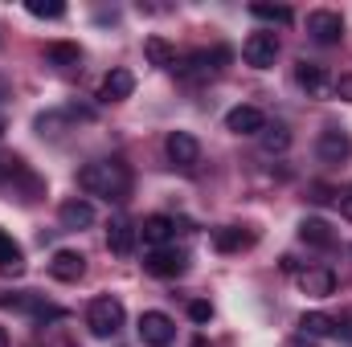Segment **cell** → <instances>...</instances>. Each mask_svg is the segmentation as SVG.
<instances>
[{
	"label": "cell",
	"mask_w": 352,
	"mask_h": 347,
	"mask_svg": "<svg viewBox=\"0 0 352 347\" xmlns=\"http://www.w3.org/2000/svg\"><path fill=\"white\" fill-rule=\"evenodd\" d=\"M78 188L102 200H123L131 192V168L119 160H94L87 168H78Z\"/></svg>",
	"instance_id": "obj_1"
},
{
	"label": "cell",
	"mask_w": 352,
	"mask_h": 347,
	"mask_svg": "<svg viewBox=\"0 0 352 347\" xmlns=\"http://www.w3.org/2000/svg\"><path fill=\"white\" fill-rule=\"evenodd\" d=\"M123 319H127V311H123V302L115 294H98L87 307V327H90V335H98V339L115 335L123 327Z\"/></svg>",
	"instance_id": "obj_2"
},
{
	"label": "cell",
	"mask_w": 352,
	"mask_h": 347,
	"mask_svg": "<svg viewBox=\"0 0 352 347\" xmlns=\"http://www.w3.org/2000/svg\"><path fill=\"white\" fill-rule=\"evenodd\" d=\"M135 331H140V339H144L148 347H168L176 339V323L164 315V311H144Z\"/></svg>",
	"instance_id": "obj_3"
},
{
	"label": "cell",
	"mask_w": 352,
	"mask_h": 347,
	"mask_svg": "<svg viewBox=\"0 0 352 347\" xmlns=\"http://www.w3.org/2000/svg\"><path fill=\"white\" fill-rule=\"evenodd\" d=\"M307 33H311V41H320V45H340L344 21H340V12H332V8H316V12H307Z\"/></svg>",
	"instance_id": "obj_4"
},
{
	"label": "cell",
	"mask_w": 352,
	"mask_h": 347,
	"mask_svg": "<svg viewBox=\"0 0 352 347\" xmlns=\"http://www.w3.org/2000/svg\"><path fill=\"white\" fill-rule=\"evenodd\" d=\"M242 58H246V66H254V70H270L274 58H278V37H274V33H250V37L242 41Z\"/></svg>",
	"instance_id": "obj_5"
},
{
	"label": "cell",
	"mask_w": 352,
	"mask_h": 347,
	"mask_svg": "<svg viewBox=\"0 0 352 347\" xmlns=\"http://www.w3.org/2000/svg\"><path fill=\"white\" fill-rule=\"evenodd\" d=\"M316 156H320L324 164H344V160L352 156L349 131H340V127H324L320 139H316Z\"/></svg>",
	"instance_id": "obj_6"
},
{
	"label": "cell",
	"mask_w": 352,
	"mask_h": 347,
	"mask_svg": "<svg viewBox=\"0 0 352 347\" xmlns=\"http://www.w3.org/2000/svg\"><path fill=\"white\" fill-rule=\"evenodd\" d=\"M144 270L152 274V278H180L184 270H188V254L184 250H152L148 258H144Z\"/></svg>",
	"instance_id": "obj_7"
},
{
	"label": "cell",
	"mask_w": 352,
	"mask_h": 347,
	"mask_svg": "<svg viewBox=\"0 0 352 347\" xmlns=\"http://www.w3.org/2000/svg\"><path fill=\"white\" fill-rule=\"evenodd\" d=\"M164 152H168V160H173L176 168H197V160H201V143H197V135H188V131H173L168 139H164Z\"/></svg>",
	"instance_id": "obj_8"
},
{
	"label": "cell",
	"mask_w": 352,
	"mask_h": 347,
	"mask_svg": "<svg viewBox=\"0 0 352 347\" xmlns=\"http://www.w3.org/2000/svg\"><path fill=\"white\" fill-rule=\"evenodd\" d=\"M226 131H234V135H263L266 115L258 106H234V110L226 115Z\"/></svg>",
	"instance_id": "obj_9"
},
{
	"label": "cell",
	"mask_w": 352,
	"mask_h": 347,
	"mask_svg": "<svg viewBox=\"0 0 352 347\" xmlns=\"http://www.w3.org/2000/svg\"><path fill=\"white\" fill-rule=\"evenodd\" d=\"M299 290H303L307 298H328V294H336V274L324 270V265H307V270L299 274Z\"/></svg>",
	"instance_id": "obj_10"
},
{
	"label": "cell",
	"mask_w": 352,
	"mask_h": 347,
	"mask_svg": "<svg viewBox=\"0 0 352 347\" xmlns=\"http://www.w3.org/2000/svg\"><path fill=\"white\" fill-rule=\"evenodd\" d=\"M131 90H135V74L123 70V66H115V70L98 82V98H102V102H123V98H131Z\"/></svg>",
	"instance_id": "obj_11"
},
{
	"label": "cell",
	"mask_w": 352,
	"mask_h": 347,
	"mask_svg": "<svg viewBox=\"0 0 352 347\" xmlns=\"http://www.w3.org/2000/svg\"><path fill=\"white\" fill-rule=\"evenodd\" d=\"M50 274H54L58 282H78V278L87 274V258H82L78 250H58V254L50 258Z\"/></svg>",
	"instance_id": "obj_12"
},
{
	"label": "cell",
	"mask_w": 352,
	"mask_h": 347,
	"mask_svg": "<svg viewBox=\"0 0 352 347\" xmlns=\"http://www.w3.org/2000/svg\"><path fill=\"white\" fill-rule=\"evenodd\" d=\"M295 82L307 90L311 98H324V94L332 90V78H328V70H324V66H316V62H299V66H295Z\"/></svg>",
	"instance_id": "obj_13"
},
{
	"label": "cell",
	"mask_w": 352,
	"mask_h": 347,
	"mask_svg": "<svg viewBox=\"0 0 352 347\" xmlns=\"http://www.w3.org/2000/svg\"><path fill=\"white\" fill-rule=\"evenodd\" d=\"M135 237H140V229H135L127 217H115V221H111V229H107V246H111L119 258H127V254L135 250Z\"/></svg>",
	"instance_id": "obj_14"
},
{
	"label": "cell",
	"mask_w": 352,
	"mask_h": 347,
	"mask_svg": "<svg viewBox=\"0 0 352 347\" xmlns=\"http://www.w3.org/2000/svg\"><path fill=\"white\" fill-rule=\"evenodd\" d=\"M58 221H62V229H87V225H94V204L74 196L58 208Z\"/></svg>",
	"instance_id": "obj_15"
},
{
	"label": "cell",
	"mask_w": 352,
	"mask_h": 347,
	"mask_svg": "<svg viewBox=\"0 0 352 347\" xmlns=\"http://www.w3.org/2000/svg\"><path fill=\"white\" fill-rule=\"evenodd\" d=\"M173 233H176L173 217H144V225H140V237H144L148 246H156V250H164V246L173 241Z\"/></svg>",
	"instance_id": "obj_16"
},
{
	"label": "cell",
	"mask_w": 352,
	"mask_h": 347,
	"mask_svg": "<svg viewBox=\"0 0 352 347\" xmlns=\"http://www.w3.org/2000/svg\"><path fill=\"white\" fill-rule=\"evenodd\" d=\"M299 237H303L307 246H320V250H332V246H336L332 225L320 221V217H303V221H299Z\"/></svg>",
	"instance_id": "obj_17"
},
{
	"label": "cell",
	"mask_w": 352,
	"mask_h": 347,
	"mask_svg": "<svg viewBox=\"0 0 352 347\" xmlns=\"http://www.w3.org/2000/svg\"><path fill=\"white\" fill-rule=\"evenodd\" d=\"M299 331L311 335V339H332V335L340 331V323H336L332 315H324V311H307V315L299 319Z\"/></svg>",
	"instance_id": "obj_18"
},
{
	"label": "cell",
	"mask_w": 352,
	"mask_h": 347,
	"mask_svg": "<svg viewBox=\"0 0 352 347\" xmlns=\"http://www.w3.org/2000/svg\"><path fill=\"white\" fill-rule=\"evenodd\" d=\"M0 274H8V278H21L25 274V250L0 229Z\"/></svg>",
	"instance_id": "obj_19"
},
{
	"label": "cell",
	"mask_w": 352,
	"mask_h": 347,
	"mask_svg": "<svg viewBox=\"0 0 352 347\" xmlns=\"http://www.w3.org/2000/svg\"><path fill=\"white\" fill-rule=\"evenodd\" d=\"M45 62L58 66V70H74V66L82 62V49H78L74 41H50V45H45Z\"/></svg>",
	"instance_id": "obj_20"
},
{
	"label": "cell",
	"mask_w": 352,
	"mask_h": 347,
	"mask_svg": "<svg viewBox=\"0 0 352 347\" xmlns=\"http://www.w3.org/2000/svg\"><path fill=\"white\" fill-rule=\"evenodd\" d=\"M144 58H148L156 70H176V49L164 37H148V41H144Z\"/></svg>",
	"instance_id": "obj_21"
},
{
	"label": "cell",
	"mask_w": 352,
	"mask_h": 347,
	"mask_svg": "<svg viewBox=\"0 0 352 347\" xmlns=\"http://www.w3.org/2000/svg\"><path fill=\"white\" fill-rule=\"evenodd\" d=\"M242 246H250V237H246L242 229H234V225L213 229V250H217V254H234V250H242Z\"/></svg>",
	"instance_id": "obj_22"
},
{
	"label": "cell",
	"mask_w": 352,
	"mask_h": 347,
	"mask_svg": "<svg viewBox=\"0 0 352 347\" xmlns=\"http://www.w3.org/2000/svg\"><path fill=\"white\" fill-rule=\"evenodd\" d=\"M250 12H254L258 21H270V25H291V16H295L287 4H263V0H254Z\"/></svg>",
	"instance_id": "obj_23"
},
{
	"label": "cell",
	"mask_w": 352,
	"mask_h": 347,
	"mask_svg": "<svg viewBox=\"0 0 352 347\" xmlns=\"http://www.w3.org/2000/svg\"><path fill=\"white\" fill-rule=\"evenodd\" d=\"M263 147L270 152V156H274V152H287V147H291V131H287V127H278V123H274V127L266 123V131H263Z\"/></svg>",
	"instance_id": "obj_24"
},
{
	"label": "cell",
	"mask_w": 352,
	"mask_h": 347,
	"mask_svg": "<svg viewBox=\"0 0 352 347\" xmlns=\"http://www.w3.org/2000/svg\"><path fill=\"white\" fill-rule=\"evenodd\" d=\"M33 16H41V21H58V16H66V4H58V0H29L25 4Z\"/></svg>",
	"instance_id": "obj_25"
},
{
	"label": "cell",
	"mask_w": 352,
	"mask_h": 347,
	"mask_svg": "<svg viewBox=\"0 0 352 347\" xmlns=\"http://www.w3.org/2000/svg\"><path fill=\"white\" fill-rule=\"evenodd\" d=\"M188 319H192V323H209V319H213V307H209L205 298H197V302H188Z\"/></svg>",
	"instance_id": "obj_26"
},
{
	"label": "cell",
	"mask_w": 352,
	"mask_h": 347,
	"mask_svg": "<svg viewBox=\"0 0 352 347\" xmlns=\"http://www.w3.org/2000/svg\"><path fill=\"white\" fill-rule=\"evenodd\" d=\"M332 94L344 98V102H352V74H340V78L332 82Z\"/></svg>",
	"instance_id": "obj_27"
},
{
	"label": "cell",
	"mask_w": 352,
	"mask_h": 347,
	"mask_svg": "<svg viewBox=\"0 0 352 347\" xmlns=\"http://www.w3.org/2000/svg\"><path fill=\"white\" fill-rule=\"evenodd\" d=\"M311 200H316V204H328V200H336V192H332L328 184H311Z\"/></svg>",
	"instance_id": "obj_28"
},
{
	"label": "cell",
	"mask_w": 352,
	"mask_h": 347,
	"mask_svg": "<svg viewBox=\"0 0 352 347\" xmlns=\"http://www.w3.org/2000/svg\"><path fill=\"white\" fill-rule=\"evenodd\" d=\"M340 213L352 221V192H344V196H340Z\"/></svg>",
	"instance_id": "obj_29"
},
{
	"label": "cell",
	"mask_w": 352,
	"mask_h": 347,
	"mask_svg": "<svg viewBox=\"0 0 352 347\" xmlns=\"http://www.w3.org/2000/svg\"><path fill=\"white\" fill-rule=\"evenodd\" d=\"M0 347H8V331L4 327H0Z\"/></svg>",
	"instance_id": "obj_30"
},
{
	"label": "cell",
	"mask_w": 352,
	"mask_h": 347,
	"mask_svg": "<svg viewBox=\"0 0 352 347\" xmlns=\"http://www.w3.org/2000/svg\"><path fill=\"white\" fill-rule=\"evenodd\" d=\"M192 347H205V339H197V344H192Z\"/></svg>",
	"instance_id": "obj_31"
}]
</instances>
